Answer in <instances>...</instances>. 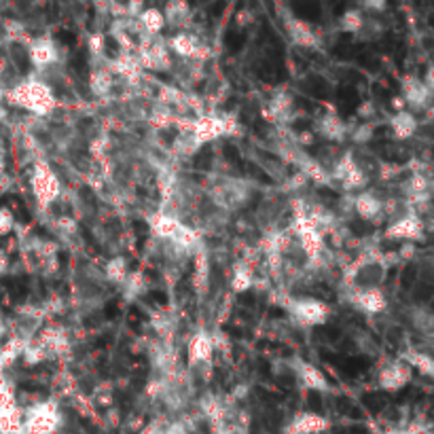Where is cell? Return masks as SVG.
Masks as SVG:
<instances>
[{"label":"cell","instance_id":"4dcf8cb0","mask_svg":"<svg viewBox=\"0 0 434 434\" xmlns=\"http://www.w3.org/2000/svg\"><path fill=\"white\" fill-rule=\"evenodd\" d=\"M385 434H422V430L419 428H415V426H399V428H390V430H385Z\"/></svg>","mask_w":434,"mask_h":434},{"label":"cell","instance_id":"cb8c5ba5","mask_svg":"<svg viewBox=\"0 0 434 434\" xmlns=\"http://www.w3.org/2000/svg\"><path fill=\"white\" fill-rule=\"evenodd\" d=\"M90 85L96 96L100 98L108 96L112 92V72L108 70V66H96V70L92 72Z\"/></svg>","mask_w":434,"mask_h":434},{"label":"cell","instance_id":"4316f807","mask_svg":"<svg viewBox=\"0 0 434 434\" xmlns=\"http://www.w3.org/2000/svg\"><path fill=\"white\" fill-rule=\"evenodd\" d=\"M365 22L367 17L362 15V11L358 9H352V11H345L339 19V28L343 32H350V34H360V30L365 28Z\"/></svg>","mask_w":434,"mask_h":434},{"label":"cell","instance_id":"30bf717a","mask_svg":"<svg viewBox=\"0 0 434 434\" xmlns=\"http://www.w3.org/2000/svg\"><path fill=\"white\" fill-rule=\"evenodd\" d=\"M331 428V419L314 413V411H303L297 413L284 428V434H322Z\"/></svg>","mask_w":434,"mask_h":434},{"label":"cell","instance_id":"e0dca14e","mask_svg":"<svg viewBox=\"0 0 434 434\" xmlns=\"http://www.w3.org/2000/svg\"><path fill=\"white\" fill-rule=\"evenodd\" d=\"M183 225V221L178 216L174 214H167V212H157L149 219V227H151V233L163 242H169L172 235L178 231V227Z\"/></svg>","mask_w":434,"mask_h":434},{"label":"cell","instance_id":"5bb4252c","mask_svg":"<svg viewBox=\"0 0 434 434\" xmlns=\"http://www.w3.org/2000/svg\"><path fill=\"white\" fill-rule=\"evenodd\" d=\"M352 210L360 216V219H365V221H377L379 216L385 212V203L373 191H360L352 199Z\"/></svg>","mask_w":434,"mask_h":434},{"label":"cell","instance_id":"7402d4cb","mask_svg":"<svg viewBox=\"0 0 434 434\" xmlns=\"http://www.w3.org/2000/svg\"><path fill=\"white\" fill-rule=\"evenodd\" d=\"M0 434H24V409L19 405L0 411Z\"/></svg>","mask_w":434,"mask_h":434},{"label":"cell","instance_id":"7c38bea8","mask_svg":"<svg viewBox=\"0 0 434 434\" xmlns=\"http://www.w3.org/2000/svg\"><path fill=\"white\" fill-rule=\"evenodd\" d=\"M352 303H354V308H358L362 314H369V316H377L387 308V299L379 286H362L360 290L352 294Z\"/></svg>","mask_w":434,"mask_h":434},{"label":"cell","instance_id":"9a60e30c","mask_svg":"<svg viewBox=\"0 0 434 434\" xmlns=\"http://www.w3.org/2000/svg\"><path fill=\"white\" fill-rule=\"evenodd\" d=\"M161 13H163L165 26H172V28H187L193 22V11L187 0H167Z\"/></svg>","mask_w":434,"mask_h":434},{"label":"cell","instance_id":"d4e9b609","mask_svg":"<svg viewBox=\"0 0 434 434\" xmlns=\"http://www.w3.org/2000/svg\"><path fill=\"white\" fill-rule=\"evenodd\" d=\"M104 274H106V278H108L112 284L123 286L125 280H127V276H129L127 258H125V256H112V258L108 260V263H106V267H104Z\"/></svg>","mask_w":434,"mask_h":434},{"label":"cell","instance_id":"6da1fadb","mask_svg":"<svg viewBox=\"0 0 434 434\" xmlns=\"http://www.w3.org/2000/svg\"><path fill=\"white\" fill-rule=\"evenodd\" d=\"M9 100L34 117H47L58 106L53 90L45 81L36 76H28L17 85H13V90L9 92Z\"/></svg>","mask_w":434,"mask_h":434},{"label":"cell","instance_id":"ac0fdd59","mask_svg":"<svg viewBox=\"0 0 434 434\" xmlns=\"http://www.w3.org/2000/svg\"><path fill=\"white\" fill-rule=\"evenodd\" d=\"M417 119L411 110H399L394 112L392 117H390V132H392V136L397 140H409L415 136L417 132Z\"/></svg>","mask_w":434,"mask_h":434},{"label":"cell","instance_id":"2e32d148","mask_svg":"<svg viewBox=\"0 0 434 434\" xmlns=\"http://www.w3.org/2000/svg\"><path fill=\"white\" fill-rule=\"evenodd\" d=\"M284 28L290 36V40L299 47H316L318 45V36L316 32L310 28V24H306L303 19H297V17H286L284 22Z\"/></svg>","mask_w":434,"mask_h":434},{"label":"cell","instance_id":"8fae6325","mask_svg":"<svg viewBox=\"0 0 434 434\" xmlns=\"http://www.w3.org/2000/svg\"><path fill=\"white\" fill-rule=\"evenodd\" d=\"M294 375H297L299 383L306 390H312V392H328L331 390V381L324 375V371L312 362L294 360Z\"/></svg>","mask_w":434,"mask_h":434},{"label":"cell","instance_id":"d6986e66","mask_svg":"<svg viewBox=\"0 0 434 434\" xmlns=\"http://www.w3.org/2000/svg\"><path fill=\"white\" fill-rule=\"evenodd\" d=\"M316 132L326 138V140H333V142H341L347 138V125L343 119H339L337 115H322L318 121H316Z\"/></svg>","mask_w":434,"mask_h":434},{"label":"cell","instance_id":"4fadbf2b","mask_svg":"<svg viewBox=\"0 0 434 434\" xmlns=\"http://www.w3.org/2000/svg\"><path fill=\"white\" fill-rule=\"evenodd\" d=\"M165 42H167V49L172 53H176V56H181L185 60H197V58H201L206 53V47H201L199 38L195 34H191V32H185V30L176 32Z\"/></svg>","mask_w":434,"mask_h":434},{"label":"cell","instance_id":"f1b7e54d","mask_svg":"<svg viewBox=\"0 0 434 434\" xmlns=\"http://www.w3.org/2000/svg\"><path fill=\"white\" fill-rule=\"evenodd\" d=\"M87 45H90V56H92L96 62H98V60H104L106 40H104V36H102L100 32L92 34V36H90V42H87Z\"/></svg>","mask_w":434,"mask_h":434},{"label":"cell","instance_id":"603a6c76","mask_svg":"<svg viewBox=\"0 0 434 434\" xmlns=\"http://www.w3.org/2000/svg\"><path fill=\"white\" fill-rule=\"evenodd\" d=\"M136 22L140 24L142 32L149 34V36H159V32L165 28V19H163V13L159 9H144Z\"/></svg>","mask_w":434,"mask_h":434},{"label":"cell","instance_id":"d6a6232c","mask_svg":"<svg viewBox=\"0 0 434 434\" xmlns=\"http://www.w3.org/2000/svg\"><path fill=\"white\" fill-rule=\"evenodd\" d=\"M5 181H9V176H7V172H5V163H3V159H0V187H3V183Z\"/></svg>","mask_w":434,"mask_h":434},{"label":"cell","instance_id":"8992f818","mask_svg":"<svg viewBox=\"0 0 434 434\" xmlns=\"http://www.w3.org/2000/svg\"><path fill=\"white\" fill-rule=\"evenodd\" d=\"M28 60L34 68L45 70L60 62V47L51 36H36L28 42Z\"/></svg>","mask_w":434,"mask_h":434},{"label":"cell","instance_id":"1f68e13d","mask_svg":"<svg viewBox=\"0 0 434 434\" xmlns=\"http://www.w3.org/2000/svg\"><path fill=\"white\" fill-rule=\"evenodd\" d=\"M7 335V320L3 316V312H0V339H3Z\"/></svg>","mask_w":434,"mask_h":434},{"label":"cell","instance_id":"5b68a950","mask_svg":"<svg viewBox=\"0 0 434 434\" xmlns=\"http://www.w3.org/2000/svg\"><path fill=\"white\" fill-rule=\"evenodd\" d=\"M413 379V371L405 360H387L377 375V383L385 392H399Z\"/></svg>","mask_w":434,"mask_h":434},{"label":"cell","instance_id":"83f0119b","mask_svg":"<svg viewBox=\"0 0 434 434\" xmlns=\"http://www.w3.org/2000/svg\"><path fill=\"white\" fill-rule=\"evenodd\" d=\"M15 229V214L11 208L0 206V237H7Z\"/></svg>","mask_w":434,"mask_h":434},{"label":"cell","instance_id":"7a4b0ae2","mask_svg":"<svg viewBox=\"0 0 434 434\" xmlns=\"http://www.w3.org/2000/svg\"><path fill=\"white\" fill-rule=\"evenodd\" d=\"M282 306L288 316L303 328L322 326L331 318V306L316 297H286Z\"/></svg>","mask_w":434,"mask_h":434},{"label":"cell","instance_id":"484cf974","mask_svg":"<svg viewBox=\"0 0 434 434\" xmlns=\"http://www.w3.org/2000/svg\"><path fill=\"white\" fill-rule=\"evenodd\" d=\"M401 360H405L411 367V371L417 369V373H422V375H428L430 377L434 373V360L426 352H407V356L401 358Z\"/></svg>","mask_w":434,"mask_h":434},{"label":"cell","instance_id":"277c9868","mask_svg":"<svg viewBox=\"0 0 434 434\" xmlns=\"http://www.w3.org/2000/svg\"><path fill=\"white\" fill-rule=\"evenodd\" d=\"M30 187L32 195L38 201V206L49 208L62 197V181L58 178V174L49 163L45 161H36L30 172Z\"/></svg>","mask_w":434,"mask_h":434},{"label":"cell","instance_id":"44dd1931","mask_svg":"<svg viewBox=\"0 0 434 434\" xmlns=\"http://www.w3.org/2000/svg\"><path fill=\"white\" fill-rule=\"evenodd\" d=\"M252 284H254L252 265L248 263V260H237V263L233 265V269H231V290L235 294H240V292L250 290Z\"/></svg>","mask_w":434,"mask_h":434},{"label":"cell","instance_id":"9c48e42d","mask_svg":"<svg viewBox=\"0 0 434 434\" xmlns=\"http://www.w3.org/2000/svg\"><path fill=\"white\" fill-rule=\"evenodd\" d=\"M385 237L415 244L417 240L424 237V221L417 214H407L403 219H397L392 225L385 227Z\"/></svg>","mask_w":434,"mask_h":434},{"label":"cell","instance_id":"52a82bcc","mask_svg":"<svg viewBox=\"0 0 434 434\" xmlns=\"http://www.w3.org/2000/svg\"><path fill=\"white\" fill-rule=\"evenodd\" d=\"M401 98L405 100V104L409 106V110L415 115V112H422L430 106V98H432V87L417 78V76H405L403 78V85H401Z\"/></svg>","mask_w":434,"mask_h":434},{"label":"cell","instance_id":"ba28073f","mask_svg":"<svg viewBox=\"0 0 434 434\" xmlns=\"http://www.w3.org/2000/svg\"><path fill=\"white\" fill-rule=\"evenodd\" d=\"M214 337L208 331H197L187 345V360L189 367H201V365H212L214 360Z\"/></svg>","mask_w":434,"mask_h":434},{"label":"cell","instance_id":"ffe728a7","mask_svg":"<svg viewBox=\"0 0 434 434\" xmlns=\"http://www.w3.org/2000/svg\"><path fill=\"white\" fill-rule=\"evenodd\" d=\"M195 276H193V288L197 294H206L210 290V254L208 250L199 248L195 252Z\"/></svg>","mask_w":434,"mask_h":434},{"label":"cell","instance_id":"3957f363","mask_svg":"<svg viewBox=\"0 0 434 434\" xmlns=\"http://www.w3.org/2000/svg\"><path fill=\"white\" fill-rule=\"evenodd\" d=\"M62 411L58 401H38L24 409V434H58Z\"/></svg>","mask_w":434,"mask_h":434},{"label":"cell","instance_id":"f546056e","mask_svg":"<svg viewBox=\"0 0 434 434\" xmlns=\"http://www.w3.org/2000/svg\"><path fill=\"white\" fill-rule=\"evenodd\" d=\"M360 5L367 13H383L387 0H360Z\"/></svg>","mask_w":434,"mask_h":434}]
</instances>
